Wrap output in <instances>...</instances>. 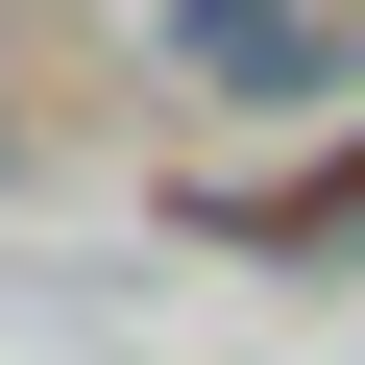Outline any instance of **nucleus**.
<instances>
[{"mask_svg": "<svg viewBox=\"0 0 365 365\" xmlns=\"http://www.w3.org/2000/svg\"><path fill=\"white\" fill-rule=\"evenodd\" d=\"M25 146H49V122H25V73H0V170H25Z\"/></svg>", "mask_w": 365, "mask_h": 365, "instance_id": "obj_2", "label": "nucleus"}, {"mask_svg": "<svg viewBox=\"0 0 365 365\" xmlns=\"http://www.w3.org/2000/svg\"><path fill=\"white\" fill-rule=\"evenodd\" d=\"M146 98H195V122H341L365 98V0H146Z\"/></svg>", "mask_w": 365, "mask_h": 365, "instance_id": "obj_1", "label": "nucleus"}]
</instances>
